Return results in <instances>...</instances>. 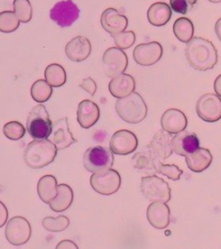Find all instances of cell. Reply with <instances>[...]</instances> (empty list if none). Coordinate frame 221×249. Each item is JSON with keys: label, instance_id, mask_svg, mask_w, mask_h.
<instances>
[{"label": "cell", "instance_id": "7c38bea8", "mask_svg": "<svg viewBox=\"0 0 221 249\" xmlns=\"http://www.w3.org/2000/svg\"><path fill=\"white\" fill-rule=\"evenodd\" d=\"M163 54L162 45L157 42L142 43L135 47L133 59L141 66H152L159 62Z\"/></svg>", "mask_w": 221, "mask_h": 249}, {"label": "cell", "instance_id": "484cf974", "mask_svg": "<svg viewBox=\"0 0 221 249\" xmlns=\"http://www.w3.org/2000/svg\"><path fill=\"white\" fill-rule=\"evenodd\" d=\"M74 201V192L71 187L65 183L57 185V194L49 204L51 210L60 213L68 210Z\"/></svg>", "mask_w": 221, "mask_h": 249}, {"label": "cell", "instance_id": "3957f363", "mask_svg": "<svg viewBox=\"0 0 221 249\" xmlns=\"http://www.w3.org/2000/svg\"><path fill=\"white\" fill-rule=\"evenodd\" d=\"M115 109L118 115L129 124H138L147 116V105L143 97L136 92L118 99Z\"/></svg>", "mask_w": 221, "mask_h": 249}, {"label": "cell", "instance_id": "d6a6232c", "mask_svg": "<svg viewBox=\"0 0 221 249\" xmlns=\"http://www.w3.org/2000/svg\"><path fill=\"white\" fill-rule=\"evenodd\" d=\"M13 10L21 23H29L32 18V6L30 0H14Z\"/></svg>", "mask_w": 221, "mask_h": 249}, {"label": "cell", "instance_id": "f546056e", "mask_svg": "<svg viewBox=\"0 0 221 249\" xmlns=\"http://www.w3.org/2000/svg\"><path fill=\"white\" fill-rule=\"evenodd\" d=\"M53 89L45 80H37L31 87V97L37 103L43 104L51 99Z\"/></svg>", "mask_w": 221, "mask_h": 249}, {"label": "cell", "instance_id": "4316f807", "mask_svg": "<svg viewBox=\"0 0 221 249\" xmlns=\"http://www.w3.org/2000/svg\"><path fill=\"white\" fill-rule=\"evenodd\" d=\"M37 194L45 203L50 202L57 194V180L54 176L46 175L42 177L37 183Z\"/></svg>", "mask_w": 221, "mask_h": 249}, {"label": "cell", "instance_id": "5bb4252c", "mask_svg": "<svg viewBox=\"0 0 221 249\" xmlns=\"http://www.w3.org/2000/svg\"><path fill=\"white\" fill-rule=\"evenodd\" d=\"M57 150H64L74 144L76 140L70 132L68 118H62L52 124V132L49 137Z\"/></svg>", "mask_w": 221, "mask_h": 249}, {"label": "cell", "instance_id": "52a82bcc", "mask_svg": "<svg viewBox=\"0 0 221 249\" xmlns=\"http://www.w3.org/2000/svg\"><path fill=\"white\" fill-rule=\"evenodd\" d=\"M90 183L99 194L110 196L115 194L121 186L119 173L113 169L94 172L90 178Z\"/></svg>", "mask_w": 221, "mask_h": 249}, {"label": "cell", "instance_id": "603a6c76", "mask_svg": "<svg viewBox=\"0 0 221 249\" xmlns=\"http://www.w3.org/2000/svg\"><path fill=\"white\" fill-rule=\"evenodd\" d=\"M109 91L117 99L126 97L133 93L136 89V82L132 75L121 74L113 78L109 83Z\"/></svg>", "mask_w": 221, "mask_h": 249}, {"label": "cell", "instance_id": "8d00e7d4", "mask_svg": "<svg viewBox=\"0 0 221 249\" xmlns=\"http://www.w3.org/2000/svg\"><path fill=\"white\" fill-rule=\"evenodd\" d=\"M170 4L174 12L183 15L192 7L187 0H170Z\"/></svg>", "mask_w": 221, "mask_h": 249}, {"label": "cell", "instance_id": "60d3db41", "mask_svg": "<svg viewBox=\"0 0 221 249\" xmlns=\"http://www.w3.org/2000/svg\"><path fill=\"white\" fill-rule=\"evenodd\" d=\"M214 91L217 95L221 97V74H220L214 81Z\"/></svg>", "mask_w": 221, "mask_h": 249}, {"label": "cell", "instance_id": "ee69618b", "mask_svg": "<svg viewBox=\"0 0 221 249\" xmlns=\"http://www.w3.org/2000/svg\"><path fill=\"white\" fill-rule=\"evenodd\" d=\"M211 3H214V4H218V3H221V0H208Z\"/></svg>", "mask_w": 221, "mask_h": 249}, {"label": "cell", "instance_id": "9c48e42d", "mask_svg": "<svg viewBox=\"0 0 221 249\" xmlns=\"http://www.w3.org/2000/svg\"><path fill=\"white\" fill-rule=\"evenodd\" d=\"M195 108L202 121L214 123L221 119V99L217 94L212 93L203 94L199 98Z\"/></svg>", "mask_w": 221, "mask_h": 249}, {"label": "cell", "instance_id": "9a60e30c", "mask_svg": "<svg viewBox=\"0 0 221 249\" xmlns=\"http://www.w3.org/2000/svg\"><path fill=\"white\" fill-rule=\"evenodd\" d=\"M101 23L102 28L113 36L126 30L128 26V18L116 9L108 8L102 13Z\"/></svg>", "mask_w": 221, "mask_h": 249}, {"label": "cell", "instance_id": "d4e9b609", "mask_svg": "<svg viewBox=\"0 0 221 249\" xmlns=\"http://www.w3.org/2000/svg\"><path fill=\"white\" fill-rule=\"evenodd\" d=\"M172 12L169 4L164 2H156L151 5L147 12L149 22L155 27H161L169 23Z\"/></svg>", "mask_w": 221, "mask_h": 249}, {"label": "cell", "instance_id": "d6986e66", "mask_svg": "<svg viewBox=\"0 0 221 249\" xmlns=\"http://www.w3.org/2000/svg\"><path fill=\"white\" fill-rule=\"evenodd\" d=\"M146 214L150 224L156 230H164L170 223V210L165 202H152Z\"/></svg>", "mask_w": 221, "mask_h": 249}, {"label": "cell", "instance_id": "83f0119b", "mask_svg": "<svg viewBox=\"0 0 221 249\" xmlns=\"http://www.w3.org/2000/svg\"><path fill=\"white\" fill-rule=\"evenodd\" d=\"M44 76L45 81L54 88H60L67 82L66 71L62 65L57 63H52L47 67Z\"/></svg>", "mask_w": 221, "mask_h": 249}, {"label": "cell", "instance_id": "6da1fadb", "mask_svg": "<svg viewBox=\"0 0 221 249\" xmlns=\"http://www.w3.org/2000/svg\"><path fill=\"white\" fill-rule=\"evenodd\" d=\"M187 60L193 69L198 71L213 70L218 62V52L209 40L193 37L187 43Z\"/></svg>", "mask_w": 221, "mask_h": 249}, {"label": "cell", "instance_id": "7bdbcfd3", "mask_svg": "<svg viewBox=\"0 0 221 249\" xmlns=\"http://www.w3.org/2000/svg\"><path fill=\"white\" fill-rule=\"evenodd\" d=\"M187 1H188V3L190 4L191 6H193L194 4H195L196 3H197V1H198V0H187Z\"/></svg>", "mask_w": 221, "mask_h": 249}, {"label": "cell", "instance_id": "ba28073f", "mask_svg": "<svg viewBox=\"0 0 221 249\" xmlns=\"http://www.w3.org/2000/svg\"><path fill=\"white\" fill-rule=\"evenodd\" d=\"M103 68L108 78L116 77L123 74L128 67V57L123 50L118 47H111L103 54Z\"/></svg>", "mask_w": 221, "mask_h": 249}, {"label": "cell", "instance_id": "74e56055", "mask_svg": "<svg viewBox=\"0 0 221 249\" xmlns=\"http://www.w3.org/2000/svg\"><path fill=\"white\" fill-rule=\"evenodd\" d=\"M80 87L82 89L85 91L86 93H89L90 95L93 96L96 91H97V84L94 82V80L91 77H87L82 81Z\"/></svg>", "mask_w": 221, "mask_h": 249}, {"label": "cell", "instance_id": "7402d4cb", "mask_svg": "<svg viewBox=\"0 0 221 249\" xmlns=\"http://www.w3.org/2000/svg\"><path fill=\"white\" fill-rule=\"evenodd\" d=\"M171 140L172 136L170 133L164 130H160L153 136L151 144H148V146L153 154L163 162L170 158L173 152Z\"/></svg>", "mask_w": 221, "mask_h": 249}, {"label": "cell", "instance_id": "4fadbf2b", "mask_svg": "<svg viewBox=\"0 0 221 249\" xmlns=\"http://www.w3.org/2000/svg\"><path fill=\"white\" fill-rule=\"evenodd\" d=\"M110 149L117 155H128L135 152L138 145L136 135L129 130H119L110 140Z\"/></svg>", "mask_w": 221, "mask_h": 249}, {"label": "cell", "instance_id": "e0dca14e", "mask_svg": "<svg viewBox=\"0 0 221 249\" xmlns=\"http://www.w3.org/2000/svg\"><path fill=\"white\" fill-rule=\"evenodd\" d=\"M133 165L137 171H142L145 174H152L154 175L158 172V169L162 165L163 162L157 159L153 152L151 151L148 145L141 150L140 152H136V154L132 157Z\"/></svg>", "mask_w": 221, "mask_h": 249}, {"label": "cell", "instance_id": "f1b7e54d", "mask_svg": "<svg viewBox=\"0 0 221 249\" xmlns=\"http://www.w3.org/2000/svg\"><path fill=\"white\" fill-rule=\"evenodd\" d=\"M175 37L182 43H187L194 36V24L187 18H180L173 25Z\"/></svg>", "mask_w": 221, "mask_h": 249}, {"label": "cell", "instance_id": "30bf717a", "mask_svg": "<svg viewBox=\"0 0 221 249\" xmlns=\"http://www.w3.org/2000/svg\"><path fill=\"white\" fill-rule=\"evenodd\" d=\"M4 233L8 242L12 245H23L31 239V224L26 218L12 217L6 224Z\"/></svg>", "mask_w": 221, "mask_h": 249}, {"label": "cell", "instance_id": "836d02e7", "mask_svg": "<svg viewBox=\"0 0 221 249\" xmlns=\"http://www.w3.org/2000/svg\"><path fill=\"white\" fill-rule=\"evenodd\" d=\"M4 136L10 140H19L25 135V128L18 121H11L4 124L3 128Z\"/></svg>", "mask_w": 221, "mask_h": 249}, {"label": "cell", "instance_id": "ab89813d", "mask_svg": "<svg viewBox=\"0 0 221 249\" xmlns=\"http://www.w3.org/2000/svg\"><path fill=\"white\" fill-rule=\"evenodd\" d=\"M57 249H77L78 246L74 243V241L69 240H63L56 246Z\"/></svg>", "mask_w": 221, "mask_h": 249}, {"label": "cell", "instance_id": "e575fe53", "mask_svg": "<svg viewBox=\"0 0 221 249\" xmlns=\"http://www.w3.org/2000/svg\"><path fill=\"white\" fill-rule=\"evenodd\" d=\"M114 43L121 50H127L136 42V35L132 31H123L113 36Z\"/></svg>", "mask_w": 221, "mask_h": 249}, {"label": "cell", "instance_id": "1f68e13d", "mask_svg": "<svg viewBox=\"0 0 221 249\" xmlns=\"http://www.w3.org/2000/svg\"><path fill=\"white\" fill-rule=\"evenodd\" d=\"M20 21L14 12L5 11L0 12V31L12 33L19 27Z\"/></svg>", "mask_w": 221, "mask_h": 249}, {"label": "cell", "instance_id": "cb8c5ba5", "mask_svg": "<svg viewBox=\"0 0 221 249\" xmlns=\"http://www.w3.org/2000/svg\"><path fill=\"white\" fill-rule=\"evenodd\" d=\"M213 155L208 149L200 148L186 156V163L188 169L195 173H200L209 167L213 162Z\"/></svg>", "mask_w": 221, "mask_h": 249}, {"label": "cell", "instance_id": "7a4b0ae2", "mask_svg": "<svg viewBox=\"0 0 221 249\" xmlns=\"http://www.w3.org/2000/svg\"><path fill=\"white\" fill-rule=\"evenodd\" d=\"M57 149L50 140H34L23 152V160L28 167L42 169L54 162Z\"/></svg>", "mask_w": 221, "mask_h": 249}, {"label": "cell", "instance_id": "4dcf8cb0", "mask_svg": "<svg viewBox=\"0 0 221 249\" xmlns=\"http://www.w3.org/2000/svg\"><path fill=\"white\" fill-rule=\"evenodd\" d=\"M70 221L65 215H59L57 217L47 216L43 220V227L47 231L56 233L62 232L68 229Z\"/></svg>", "mask_w": 221, "mask_h": 249}, {"label": "cell", "instance_id": "8fae6325", "mask_svg": "<svg viewBox=\"0 0 221 249\" xmlns=\"http://www.w3.org/2000/svg\"><path fill=\"white\" fill-rule=\"evenodd\" d=\"M50 16L51 19L60 27H69L78 19L80 9L72 0H62L54 4Z\"/></svg>", "mask_w": 221, "mask_h": 249}, {"label": "cell", "instance_id": "d590c367", "mask_svg": "<svg viewBox=\"0 0 221 249\" xmlns=\"http://www.w3.org/2000/svg\"><path fill=\"white\" fill-rule=\"evenodd\" d=\"M158 173L163 176H166L168 178L173 181H177L181 178L183 171L175 164H163L158 169Z\"/></svg>", "mask_w": 221, "mask_h": 249}, {"label": "cell", "instance_id": "277c9868", "mask_svg": "<svg viewBox=\"0 0 221 249\" xmlns=\"http://www.w3.org/2000/svg\"><path fill=\"white\" fill-rule=\"evenodd\" d=\"M27 132L34 140H47L52 132V122L46 107L42 104L35 106L28 115Z\"/></svg>", "mask_w": 221, "mask_h": 249}, {"label": "cell", "instance_id": "8992f818", "mask_svg": "<svg viewBox=\"0 0 221 249\" xmlns=\"http://www.w3.org/2000/svg\"><path fill=\"white\" fill-rule=\"evenodd\" d=\"M113 162L114 157L111 149L101 145L88 148L83 156L84 167L92 173L112 168Z\"/></svg>", "mask_w": 221, "mask_h": 249}, {"label": "cell", "instance_id": "f35d334b", "mask_svg": "<svg viewBox=\"0 0 221 249\" xmlns=\"http://www.w3.org/2000/svg\"><path fill=\"white\" fill-rule=\"evenodd\" d=\"M8 216H9V213H8L7 208L3 202L0 201V229L6 224Z\"/></svg>", "mask_w": 221, "mask_h": 249}, {"label": "cell", "instance_id": "2e32d148", "mask_svg": "<svg viewBox=\"0 0 221 249\" xmlns=\"http://www.w3.org/2000/svg\"><path fill=\"white\" fill-rule=\"evenodd\" d=\"M171 146L175 154L186 157L200 147V140L195 133L184 130L172 137Z\"/></svg>", "mask_w": 221, "mask_h": 249}, {"label": "cell", "instance_id": "5b68a950", "mask_svg": "<svg viewBox=\"0 0 221 249\" xmlns=\"http://www.w3.org/2000/svg\"><path fill=\"white\" fill-rule=\"evenodd\" d=\"M141 192L150 202L167 203L171 199V189L169 183L155 175H149L141 179Z\"/></svg>", "mask_w": 221, "mask_h": 249}, {"label": "cell", "instance_id": "ffe728a7", "mask_svg": "<svg viewBox=\"0 0 221 249\" xmlns=\"http://www.w3.org/2000/svg\"><path fill=\"white\" fill-rule=\"evenodd\" d=\"M161 125L164 131L176 134L187 128V120L183 112L176 108L168 109L161 118Z\"/></svg>", "mask_w": 221, "mask_h": 249}, {"label": "cell", "instance_id": "44dd1931", "mask_svg": "<svg viewBox=\"0 0 221 249\" xmlns=\"http://www.w3.org/2000/svg\"><path fill=\"white\" fill-rule=\"evenodd\" d=\"M101 111L96 103L89 100H84L78 106L77 121L82 128L93 126L100 120Z\"/></svg>", "mask_w": 221, "mask_h": 249}, {"label": "cell", "instance_id": "ac0fdd59", "mask_svg": "<svg viewBox=\"0 0 221 249\" xmlns=\"http://www.w3.org/2000/svg\"><path fill=\"white\" fill-rule=\"evenodd\" d=\"M92 45L88 38L82 36H75L67 43L65 53L67 57L72 62H81L89 57Z\"/></svg>", "mask_w": 221, "mask_h": 249}, {"label": "cell", "instance_id": "b9f144b4", "mask_svg": "<svg viewBox=\"0 0 221 249\" xmlns=\"http://www.w3.org/2000/svg\"><path fill=\"white\" fill-rule=\"evenodd\" d=\"M214 30H215V33L217 35V37L219 40L221 42V18L220 19L218 20L215 26H214Z\"/></svg>", "mask_w": 221, "mask_h": 249}]
</instances>
